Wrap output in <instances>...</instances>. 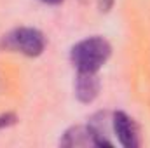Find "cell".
Here are the masks:
<instances>
[{"instance_id": "obj_5", "label": "cell", "mask_w": 150, "mask_h": 148, "mask_svg": "<svg viewBox=\"0 0 150 148\" xmlns=\"http://www.w3.org/2000/svg\"><path fill=\"white\" fill-rule=\"evenodd\" d=\"M87 143L93 145V136H91L89 125L87 127L75 125V127L68 129L65 132V138L61 140L63 147H82V145H87Z\"/></svg>"}, {"instance_id": "obj_3", "label": "cell", "mask_w": 150, "mask_h": 148, "mask_svg": "<svg viewBox=\"0 0 150 148\" xmlns=\"http://www.w3.org/2000/svg\"><path fill=\"white\" fill-rule=\"evenodd\" d=\"M113 129H115V134H117V138H119L122 147L126 148L140 147L138 127L133 122V118L127 117L124 111H115L113 113Z\"/></svg>"}, {"instance_id": "obj_6", "label": "cell", "mask_w": 150, "mask_h": 148, "mask_svg": "<svg viewBox=\"0 0 150 148\" xmlns=\"http://www.w3.org/2000/svg\"><path fill=\"white\" fill-rule=\"evenodd\" d=\"M12 124H16V115L14 113H4V115H0V129L9 127Z\"/></svg>"}, {"instance_id": "obj_2", "label": "cell", "mask_w": 150, "mask_h": 148, "mask_svg": "<svg viewBox=\"0 0 150 148\" xmlns=\"http://www.w3.org/2000/svg\"><path fill=\"white\" fill-rule=\"evenodd\" d=\"M0 47H4L5 51H14L35 58L42 54L45 47V37L35 28H16L11 33L4 35Z\"/></svg>"}, {"instance_id": "obj_1", "label": "cell", "mask_w": 150, "mask_h": 148, "mask_svg": "<svg viewBox=\"0 0 150 148\" xmlns=\"http://www.w3.org/2000/svg\"><path fill=\"white\" fill-rule=\"evenodd\" d=\"M112 47L108 40L103 37H89L75 44L70 52L72 65L77 68V72H89L98 73V70L107 63L110 58Z\"/></svg>"}, {"instance_id": "obj_8", "label": "cell", "mask_w": 150, "mask_h": 148, "mask_svg": "<svg viewBox=\"0 0 150 148\" xmlns=\"http://www.w3.org/2000/svg\"><path fill=\"white\" fill-rule=\"evenodd\" d=\"M40 2H44V4H51V5H58V4H61L63 0H40Z\"/></svg>"}, {"instance_id": "obj_7", "label": "cell", "mask_w": 150, "mask_h": 148, "mask_svg": "<svg viewBox=\"0 0 150 148\" xmlns=\"http://www.w3.org/2000/svg\"><path fill=\"white\" fill-rule=\"evenodd\" d=\"M112 5H113V0H100V9L103 12H108L112 9Z\"/></svg>"}, {"instance_id": "obj_4", "label": "cell", "mask_w": 150, "mask_h": 148, "mask_svg": "<svg viewBox=\"0 0 150 148\" xmlns=\"http://www.w3.org/2000/svg\"><path fill=\"white\" fill-rule=\"evenodd\" d=\"M100 92V78L96 73L77 72L75 78V96L82 103H91Z\"/></svg>"}]
</instances>
